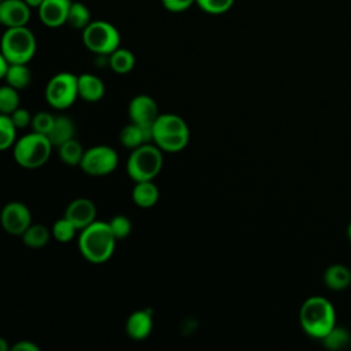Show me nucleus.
Here are the masks:
<instances>
[{
  "label": "nucleus",
  "mask_w": 351,
  "mask_h": 351,
  "mask_svg": "<svg viewBox=\"0 0 351 351\" xmlns=\"http://www.w3.org/2000/svg\"><path fill=\"white\" fill-rule=\"evenodd\" d=\"M75 134V125L73 119L67 115H58L55 118V123L48 134L53 147H59L63 143L74 138Z\"/></svg>",
  "instance_id": "aec40b11"
},
{
  "label": "nucleus",
  "mask_w": 351,
  "mask_h": 351,
  "mask_svg": "<svg viewBox=\"0 0 351 351\" xmlns=\"http://www.w3.org/2000/svg\"><path fill=\"white\" fill-rule=\"evenodd\" d=\"M12 351H40V347L30 340H19L12 347Z\"/></svg>",
  "instance_id": "f704fd0d"
},
{
  "label": "nucleus",
  "mask_w": 351,
  "mask_h": 351,
  "mask_svg": "<svg viewBox=\"0 0 351 351\" xmlns=\"http://www.w3.org/2000/svg\"><path fill=\"white\" fill-rule=\"evenodd\" d=\"M4 80L7 85L21 90L27 88L32 82V71L25 63H11Z\"/></svg>",
  "instance_id": "4be33fe9"
},
{
  "label": "nucleus",
  "mask_w": 351,
  "mask_h": 351,
  "mask_svg": "<svg viewBox=\"0 0 351 351\" xmlns=\"http://www.w3.org/2000/svg\"><path fill=\"white\" fill-rule=\"evenodd\" d=\"M108 223H110V228H111L114 236L117 237V240L128 237L132 232V222L126 215H122V214L115 215L110 219Z\"/></svg>",
  "instance_id": "2f4dec72"
},
{
  "label": "nucleus",
  "mask_w": 351,
  "mask_h": 351,
  "mask_svg": "<svg viewBox=\"0 0 351 351\" xmlns=\"http://www.w3.org/2000/svg\"><path fill=\"white\" fill-rule=\"evenodd\" d=\"M186 121L176 114H159L152 125V141L165 152H180L189 143Z\"/></svg>",
  "instance_id": "7ed1b4c3"
},
{
  "label": "nucleus",
  "mask_w": 351,
  "mask_h": 351,
  "mask_svg": "<svg viewBox=\"0 0 351 351\" xmlns=\"http://www.w3.org/2000/svg\"><path fill=\"white\" fill-rule=\"evenodd\" d=\"M136 64V58L132 51L126 48H117L108 55V66L117 74H128L133 70Z\"/></svg>",
  "instance_id": "412c9836"
},
{
  "label": "nucleus",
  "mask_w": 351,
  "mask_h": 351,
  "mask_svg": "<svg viewBox=\"0 0 351 351\" xmlns=\"http://www.w3.org/2000/svg\"><path fill=\"white\" fill-rule=\"evenodd\" d=\"M103 81L90 73L78 75V97L88 103H96L104 96Z\"/></svg>",
  "instance_id": "f3484780"
},
{
  "label": "nucleus",
  "mask_w": 351,
  "mask_h": 351,
  "mask_svg": "<svg viewBox=\"0 0 351 351\" xmlns=\"http://www.w3.org/2000/svg\"><path fill=\"white\" fill-rule=\"evenodd\" d=\"M48 136L32 132L18 138L12 147L15 162L23 169H38L47 163L52 152Z\"/></svg>",
  "instance_id": "20e7f679"
},
{
  "label": "nucleus",
  "mask_w": 351,
  "mask_h": 351,
  "mask_svg": "<svg viewBox=\"0 0 351 351\" xmlns=\"http://www.w3.org/2000/svg\"><path fill=\"white\" fill-rule=\"evenodd\" d=\"M16 126L10 115L0 114V149L12 148L16 141Z\"/></svg>",
  "instance_id": "bb28decb"
},
{
  "label": "nucleus",
  "mask_w": 351,
  "mask_h": 351,
  "mask_svg": "<svg viewBox=\"0 0 351 351\" xmlns=\"http://www.w3.org/2000/svg\"><path fill=\"white\" fill-rule=\"evenodd\" d=\"M7 350H8V346L5 339H0V351H7Z\"/></svg>",
  "instance_id": "4c0bfd02"
},
{
  "label": "nucleus",
  "mask_w": 351,
  "mask_h": 351,
  "mask_svg": "<svg viewBox=\"0 0 351 351\" xmlns=\"http://www.w3.org/2000/svg\"><path fill=\"white\" fill-rule=\"evenodd\" d=\"M18 107H19L18 89H15L10 85H3L0 88V112L10 115Z\"/></svg>",
  "instance_id": "cd10ccee"
},
{
  "label": "nucleus",
  "mask_w": 351,
  "mask_h": 351,
  "mask_svg": "<svg viewBox=\"0 0 351 351\" xmlns=\"http://www.w3.org/2000/svg\"><path fill=\"white\" fill-rule=\"evenodd\" d=\"M64 217L71 221L78 230H82L96 221V206L86 197H77L66 207Z\"/></svg>",
  "instance_id": "4468645a"
},
{
  "label": "nucleus",
  "mask_w": 351,
  "mask_h": 351,
  "mask_svg": "<svg viewBox=\"0 0 351 351\" xmlns=\"http://www.w3.org/2000/svg\"><path fill=\"white\" fill-rule=\"evenodd\" d=\"M77 232H80V230L66 217L55 221V223L52 225V236L59 243H69V241H71L75 237Z\"/></svg>",
  "instance_id": "c85d7f7f"
},
{
  "label": "nucleus",
  "mask_w": 351,
  "mask_h": 351,
  "mask_svg": "<svg viewBox=\"0 0 351 351\" xmlns=\"http://www.w3.org/2000/svg\"><path fill=\"white\" fill-rule=\"evenodd\" d=\"M90 22H92V19H90L89 8L84 3H81V1H73L71 5H70L67 23L73 29L84 30Z\"/></svg>",
  "instance_id": "a878e982"
},
{
  "label": "nucleus",
  "mask_w": 351,
  "mask_h": 351,
  "mask_svg": "<svg viewBox=\"0 0 351 351\" xmlns=\"http://www.w3.org/2000/svg\"><path fill=\"white\" fill-rule=\"evenodd\" d=\"M10 66H11V62H10L5 56L0 55V77H1V78L5 77V74L8 73Z\"/></svg>",
  "instance_id": "c9c22d12"
},
{
  "label": "nucleus",
  "mask_w": 351,
  "mask_h": 351,
  "mask_svg": "<svg viewBox=\"0 0 351 351\" xmlns=\"http://www.w3.org/2000/svg\"><path fill=\"white\" fill-rule=\"evenodd\" d=\"M324 282L330 291H344L351 287V267L333 263L324 271Z\"/></svg>",
  "instance_id": "a211bd4d"
},
{
  "label": "nucleus",
  "mask_w": 351,
  "mask_h": 351,
  "mask_svg": "<svg viewBox=\"0 0 351 351\" xmlns=\"http://www.w3.org/2000/svg\"><path fill=\"white\" fill-rule=\"evenodd\" d=\"M82 43L86 49L97 56H108L121 44L118 29L107 21H92L82 30Z\"/></svg>",
  "instance_id": "0eeeda50"
},
{
  "label": "nucleus",
  "mask_w": 351,
  "mask_h": 351,
  "mask_svg": "<svg viewBox=\"0 0 351 351\" xmlns=\"http://www.w3.org/2000/svg\"><path fill=\"white\" fill-rule=\"evenodd\" d=\"M162 5L170 11V12H184L189 10L193 4H196V0H160Z\"/></svg>",
  "instance_id": "72a5a7b5"
},
{
  "label": "nucleus",
  "mask_w": 351,
  "mask_h": 351,
  "mask_svg": "<svg viewBox=\"0 0 351 351\" xmlns=\"http://www.w3.org/2000/svg\"><path fill=\"white\" fill-rule=\"evenodd\" d=\"M10 117L18 129H23L27 125H32V119H33L30 112L22 107H18L12 114H10Z\"/></svg>",
  "instance_id": "473e14b6"
},
{
  "label": "nucleus",
  "mask_w": 351,
  "mask_h": 351,
  "mask_svg": "<svg viewBox=\"0 0 351 351\" xmlns=\"http://www.w3.org/2000/svg\"><path fill=\"white\" fill-rule=\"evenodd\" d=\"M37 49L34 33L26 26L7 27L1 37V55L11 63L27 64Z\"/></svg>",
  "instance_id": "423d86ee"
},
{
  "label": "nucleus",
  "mask_w": 351,
  "mask_h": 351,
  "mask_svg": "<svg viewBox=\"0 0 351 351\" xmlns=\"http://www.w3.org/2000/svg\"><path fill=\"white\" fill-rule=\"evenodd\" d=\"M162 166V149L154 143H147L132 149L126 162V173L134 182L152 181L160 173Z\"/></svg>",
  "instance_id": "39448f33"
},
{
  "label": "nucleus",
  "mask_w": 351,
  "mask_h": 351,
  "mask_svg": "<svg viewBox=\"0 0 351 351\" xmlns=\"http://www.w3.org/2000/svg\"><path fill=\"white\" fill-rule=\"evenodd\" d=\"M78 97V75L62 71L55 74L45 86L47 103L55 110L69 108Z\"/></svg>",
  "instance_id": "6e6552de"
},
{
  "label": "nucleus",
  "mask_w": 351,
  "mask_h": 351,
  "mask_svg": "<svg viewBox=\"0 0 351 351\" xmlns=\"http://www.w3.org/2000/svg\"><path fill=\"white\" fill-rule=\"evenodd\" d=\"M71 0H44L38 7V18L47 27H60L67 23Z\"/></svg>",
  "instance_id": "f8f14e48"
},
{
  "label": "nucleus",
  "mask_w": 351,
  "mask_h": 351,
  "mask_svg": "<svg viewBox=\"0 0 351 351\" xmlns=\"http://www.w3.org/2000/svg\"><path fill=\"white\" fill-rule=\"evenodd\" d=\"M58 151H59L60 160L67 166H80L85 152L82 145L75 138H71L63 143L62 145H59Z\"/></svg>",
  "instance_id": "393cba45"
},
{
  "label": "nucleus",
  "mask_w": 351,
  "mask_h": 351,
  "mask_svg": "<svg viewBox=\"0 0 351 351\" xmlns=\"http://www.w3.org/2000/svg\"><path fill=\"white\" fill-rule=\"evenodd\" d=\"M44 0H25V3L30 7V8H36L38 10V7L43 4Z\"/></svg>",
  "instance_id": "e433bc0d"
},
{
  "label": "nucleus",
  "mask_w": 351,
  "mask_h": 351,
  "mask_svg": "<svg viewBox=\"0 0 351 351\" xmlns=\"http://www.w3.org/2000/svg\"><path fill=\"white\" fill-rule=\"evenodd\" d=\"M152 326H154L152 311L149 308H144V310H136L128 317L125 329L130 339L140 341L147 339L151 335Z\"/></svg>",
  "instance_id": "2eb2a0df"
},
{
  "label": "nucleus",
  "mask_w": 351,
  "mask_h": 351,
  "mask_svg": "<svg viewBox=\"0 0 351 351\" xmlns=\"http://www.w3.org/2000/svg\"><path fill=\"white\" fill-rule=\"evenodd\" d=\"M121 144L129 149H134L143 144L152 141V128L141 126L134 122L126 125L119 133Z\"/></svg>",
  "instance_id": "dca6fc26"
},
{
  "label": "nucleus",
  "mask_w": 351,
  "mask_h": 351,
  "mask_svg": "<svg viewBox=\"0 0 351 351\" xmlns=\"http://www.w3.org/2000/svg\"><path fill=\"white\" fill-rule=\"evenodd\" d=\"M0 222L7 233L22 236L32 225V213L22 202H10L1 210Z\"/></svg>",
  "instance_id": "9d476101"
},
{
  "label": "nucleus",
  "mask_w": 351,
  "mask_h": 351,
  "mask_svg": "<svg viewBox=\"0 0 351 351\" xmlns=\"http://www.w3.org/2000/svg\"><path fill=\"white\" fill-rule=\"evenodd\" d=\"M51 232L41 223H32L22 234V241L29 248H41L48 244Z\"/></svg>",
  "instance_id": "5701e85b"
},
{
  "label": "nucleus",
  "mask_w": 351,
  "mask_h": 351,
  "mask_svg": "<svg viewBox=\"0 0 351 351\" xmlns=\"http://www.w3.org/2000/svg\"><path fill=\"white\" fill-rule=\"evenodd\" d=\"M234 4V0H196V5L211 15H219L229 11Z\"/></svg>",
  "instance_id": "c756f323"
},
{
  "label": "nucleus",
  "mask_w": 351,
  "mask_h": 351,
  "mask_svg": "<svg viewBox=\"0 0 351 351\" xmlns=\"http://www.w3.org/2000/svg\"><path fill=\"white\" fill-rule=\"evenodd\" d=\"M115 243L117 237L108 222L96 219L80 230L78 248L81 255L90 263L99 265L107 262L114 254Z\"/></svg>",
  "instance_id": "f257e3e1"
},
{
  "label": "nucleus",
  "mask_w": 351,
  "mask_h": 351,
  "mask_svg": "<svg viewBox=\"0 0 351 351\" xmlns=\"http://www.w3.org/2000/svg\"><path fill=\"white\" fill-rule=\"evenodd\" d=\"M347 236H348V240L351 241V222H350L348 226H347Z\"/></svg>",
  "instance_id": "58836bf2"
},
{
  "label": "nucleus",
  "mask_w": 351,
  "mask_h": 351,
  "mask_svg": "<svg viewBox=\"0 0 351 351\" xmlns=\"http://www.w3.org/2000/svg\"><path fill=\"white\" fill-rule=\"evenodd\" d=\"M128 114H129L130 122H134L141 126H148V128H152L154 122L159 117L158 104L155 99L148 95L134 96L128 106Z\"/></svg>",
  "instance_id": "9b49d317"
},
{
  "label": "nucleus",
  "mask_w": 351,
  "mask_h": 351,
  "mask_svg": "<svg viewBox=\"0 0 351 351\" xmlns=\"http://www.w3.org/2000/svg\"><path fill=\"white\" fill-rule=\"evenodd\" d=\"M32 8L25 0H0V22L5 27L26 26Z\"/></svg>",
  "instance_id": "ddd939ff"
},
{
  "label": "nucleus",
  "mask_w": 351,
  "mask_h": 351,
  "mask_svg": "<svg viewBox=\"0 0 351 351\" xmlns=\"http://www.w3.org/2000/svg\"><path fill=\"white\" fill-rule=\"evenodd\" d=\"M321 340H322V344L328 350L337 351V350H343V348L350 346V343H351V333L348 332L347 328L335 325Z\"/></svg>",
  "instance_id": "b1692460"
},
{
  "label": "nucleus",
  "mask_w": 351,
  "mask_h": 351,
  "mask_svg": "<svg viewBox=\"0 0 351 351\" xmlns=\"http://www.w3.org/2000/svg\"><path fill=\"white\" fill-rule=\"evenodd\" d=\"M299 322L307 336L321 340L336 325L335 307L324 296H310L300 307Z\"/></svg>",
  "instance_id": "f03ea898"
},
{
  "label": "nucleus",
  "mask_w": 351,
  "mask_h": 351,
  "mask_svg": "<svg viewBox=\"0 0 351 351\" xmlns=\"http://www.w3.org/2000/svg\"><path fill=\"white\" fill-rule=\"evenodd\" d=\"M119 158L117 151L110 145H93L85 149L80 163L81 170L92 177H103L112 173L118 166Z\"/></svg>",
  "instance_id": "1a4fd4ad"
},
{
  "label": "nucleus",
  "mask_w": 351,
  "mask_h": 351,
  "mask_svg": "<svg viewBox=\"0 0 351 351\" xmlns=\"http://www.w3.org/2000/svg\"><path fill=\"white\" fill-rule=\"evenodd\" d=\"M132 199L136 206L141 208H149L156 204L159 199V189L152 181H138L132 189Z\"/></svg>",
  "instance_id": "6ab92c4d"
},
{
  "label": "nucleus",
  "mask_w": 351,
  "mask_h": 351,
  "mask_svg": "<svg viewBox=\"0 0 351 351\" xmlns=\"http://www.w3.org/2000/svg\"><path fill=\"white\" fill-rule=\"evenodd\" d=\"M55 118L56 117H53L51 112H47V111H40V112L34 114L33 119H32L33 132L48 136L55 123Z\"/></svg>",
  "instance_id": "7c9ffc66"
}]
</instances>
